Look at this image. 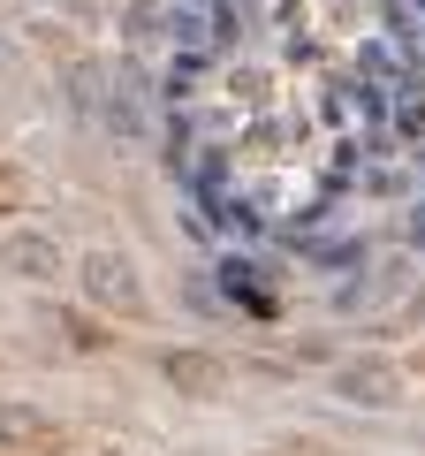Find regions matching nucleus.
<instances>
[{
	"label": "nucleus",
	"mask_w": 425,
	"mask_h": 456,
	"mask_svg": "<svg viewBox=\"0 0 425 456\" xmlns=\"http://www.w3.org/2000/svg\"><path fill=\"white\" fill-rule=\"evenodd\" d=\"M76 289L92 297L99 312H115V320H152V297H145V281H137V259L115 251V244L76 251Z\"/></svg>",
	"instance_id": "nucleus-1"
},
{
	"label": "nucleus",
	"mask_w": 425,
	"mask_h": 456,
	"mask_svg": "<svg viewBox=\"0 0 425 456\" xmlns=\"http://www.w3.org/2000/svg\"><path fill=\"white\" fill-rule=\"evenodd\" d=\"M160 373H167V388L190 395V403H221V395H229V380H236V365L221 358V350H167Z\"/></svg>",
	"instance_id": "nucleus-2"
},
{
	"label": "nucleus",
	"mask_w": 425,
	"mask_h": 456,
	"mask_svg": "<svg viewBox=\"0 0 425 456\" xmlns=\"http://www.w3.org/2000/svg\"><path fill=\"white\" fill-rule=\"evenodd\" d=\"M0 274H16V281H31V289H46V281L68 274V259H61V244H53V236H38V228H8V236H0Z\"/></svg>",
	"instance_id": "nucleus-3"
},
{
	"label": "nucleus",
	"mask_w": 425,
	"mask_h": 456,
	"mask_svg": "<svg viewBox=\"0 0 425 456\" xmlns=\"http://www.w3.org/2000/svg\"><path fill=\"white\" fill-rule=\"evenodd\" d=\"M334 395H342V403H365V411H395L403 403V373H395L388 358H349L342 373H334Z\"/></svg>",
	"instance_id": "nucleus-4"
},
{
	"label": "nucleus",
	"mask_w": 425,
	"mask_h": 456,
	"mask_svg": "<svg viewBox=\"0 0 425 456\" xmlns=\"http://www.w3.org/2000/svg\"><path fill=\"white\" fill-rule=\"evenodd\" d=\"M0 449H61V419H46L23 395H0Z\"/></svg>",
	"instance_id": "nucleus-5"
},
{
	"label": "nucleus",
	"mask_w": 425,
	"mask_h": 456,
	"mask_svg": "<svg viewBox=\"0 0 425 456\" xmlns=\"http://www.w3.org/2000/svg\"><path fill=\"white\" fill-rule=\"evenodd\" d=\"M23 206H31V175L16 160H0V213H23Z\"/></svg>",
	"instance_id": "nucleus-6"
},
{
	"label": "nucleus",
	"mask_w": 425,
	"mask_h": 456,
	"mask_svg": "<svg viewBox=\"0 0 425 456\" xmlns=\"http://www.w3.org/2000/svg\"><path fill=\"white\" fill-rule=\"evenodd\" d=\"M410 244H425V206H418V213H410Z\"/></svg>",
	"instance_id": "nucleus-7"
},
{
	"label": "nucleus",
	"mask_w": 425,
	"mask_h": 456,
	"mask_svg": "<svg viewBox=\"0 0 425 456\" xmlns=\"http://www.w3.org/2000/svg\"><path fill=\"white\" fill-rule=\"evenodd\" d=\"M99 456H145V449H99Z\"/></svg>",
	"instance_id": "nucleus-8"
}]
</instances>
